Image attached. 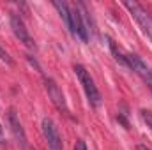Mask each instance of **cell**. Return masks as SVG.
<instances>
[{"label": "cell", "instance_id": "cell-1", "mask_svg": "<svg viewBox=\"0 0 152 150\" xmlns=\"http://www.w3.org/2000/svg\"><path fill=\"white\" fill-rule=\"evenodd\" d=\"M75 73H76V76H78V79H80V83H81V87H83V90H85V95H87L88 103H90L94 108H97V106L101 104V94H99V90H97V87H96L92 76L88 74V71H87L83 66H80V64L75 66Z\"/></svg>", "mask_w": 152, "mask_h": 150}, {"label": "cell", "instance_id": "cell-2", "mask_svg": "<svg viewBox=\"0 0 152 150\" xmlns=\"http://www.w3.org/2000/svg\"><path fill=\"white\" fill-rule=\"evenodd\" d=\"M124 7L131 12V16L136 20V23L140 25L142 32L152 41V16L147 12V9H143L138 2H124Z\"/></svg>", "mask_w": 152, "mask_h": 150}, {"label": "cell", "instance_id": "cell-3", "mask_svg": "<svg viewBox=\"0 0 152 150\" xmlns=\"http://www.w3.org/2000/svg\"><path fill=\"white\" fill-rule=\"evenodd\" d=\"M44 87H46L48 97L51 99V103L55 104V108H57L58 111H62L64 115L69 117V108H67V103H66V97H64L60 87H58L51 78H44Z\"/></svg>", "mask_w": 152, "mask_h": 150}, {"label": "cell", "instance_id": "cell-4", "mask_svg": "<svg viewBox=\"0 0 152 150\" xmlns=\"http://www.w3.org/2000/svg\"><path fill=\"white\" fill-rule=\"evenodd\" d=\"M126 62H127V67H131L136 74L151 87V90H152V71L147 67V64H145L138 55H133V53L126 55Z\"/></svg>", "mask_w": 152, "mask_h": 150}, {"label": "cell", "instance_id": "cell-5", "mask_svg": "<svg viewBox=\"0 0 152 150\" xmlns=\"http://www.w3.org/2000/svg\"><path fill=\"white\" fill-rule=\"evenodd\" d=\"M11 28H12L14 36L20 39V42H23V44H25L27 48H30V50H36L34 39L30 37V34H28V30H27L23 20H21L18 14H11Z\"/></svg>", "mask_w": 152, "mask_h": 150}, {"label": "cell", "instance_id": "cell-6", "mask_svg": "<svg viewBox=\"0 0 152 150\" xmlns=\"http://www.w3.org/2000/svg\"><path fill=\"white\" fill-rule=\"evenodd\" d=\"M42 134H44V140H46L48 147L51 150H62V141H60L58 131H57L55 124L50 118L42 120Z\"/></svg>", "mask_w": 152, "mask_h": 150}, {"label": "cell", "instance_id": "cell-7", "mask_svg": "<svg viewBox=\"0 0 152 150\" xmlns=\"http://www.w3.org/2000/svg\"><path fill=\"white\" fill-rule=\"evenodd\" d=\"M7 118H9V125H11V131H12V134H14L18 145L25 147V145H27V136H25V131H23V127H21L20 118L16 117V111H14V110H9Z\"/></svg>", "mask_w": 152, "mask_h": 150}, {"label": "cell", "instance_id": "cell-8", "mask_svg": "<svg viewBox=\"0 0 152 150\" xmlns=\"http://www.w3.org/2000/svg\"><path fill=\"white\" fill-rule=\"evenodd\" d=\"M53 5H55V9L58 11V14H60V18L64 20V23H66V27L71 30V7L66 4V2H58V0H55L53 2Z\"/></svg>", "mask_w": 152, "mask_h": 150}, {"label": "cell", "instance_id": "cell-9", "mask_svg": "<svg viewBox=\"0 0 152 150\" xmlns=\"http://www.w3.org/2000/svg\"><path fill=\"white\" fill-rule=\"evenodd\" d=\"M110 50H112V53H113L115 60H117V62H120L122 66H126V67H127V62H126V55H122V53L117 50V46L113 44V41H110Z\"/></svg>", "mask_w": 152, "mask_h": 150}, {"label": "cell", "instance_id": "cell-10", "mask_svg": "<svg viewBox=\"0 0 152 150\" xmlns=\"http://www.w3.org/2000/svg\"><path fill=\"white\" fill-rule=\"evenodd\" d=\"M142 118H143V122L147 124V127H151L152 129V111H149V110H142Z\"/></svg>", "mask_w": 152, "mask_h": 150}, {"label": "cell", "instance_id": "cell-11", "mask_svg": "<svg viewBox=\"0 0 152 150\" xmlns=\"http://www.w3.org/2000/svg\"><path fill=\"white\" fill-rule=\"evenodd\" d=\"M0 60H4L5 64L12 66V58H11V57H9V53H7L5 50H2V48H0Z\"/></svg>", "mask_w": 152, "mask_h": 150}, {"label": "cell", "instance_id": "cell-12", "mask_svg": "<svg viewBox=\"0 0 152 150\" xmlns=\"http://www.w3.org/2000/svg\"><path fill=\"white\" fill-rule=\"evenodd\" d=\"M75 150H87V145H85V141H83V140H78V143H76Z\"/></svg>", "mask_w": 152, "mask_h": 150}, {"label": "cell", "instance_id": "cell-13", "mask_svg": "<svg viewBox=\"0 0 152 150\" xmlns=\"http://www.w3.org/2000/svg\"><path fill=\"white\" fill-rule=\"evenodd\" d=\"M136 150H151V149H147L145 145H138V149H136Z\"/></svg>", "mask_w": 152, "mask_h": 150}, {"label": "cell", "instance_id": "cell-14", "mask_svg": "<svg viewBox=\"0 0 152 150\" xmlns=\"http://www.w3.org/2000/svg\"><path fill=\"white\" fill-rule=\"evenodd\" d=\"M0 133H2V125H0Z\"/></svg>", "mask_w": 152, "mask_h": 150}]
</instances>
